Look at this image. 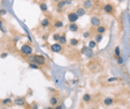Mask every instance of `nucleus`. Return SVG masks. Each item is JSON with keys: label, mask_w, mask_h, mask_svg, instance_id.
Returning a JSON list of instances; mask_svg holds the SVG:
<instances>
[{"label": "nucleus", "mask_w": 130, "mask_h": 109, "mask_svg": "<svg viewBox=\"0 0 130 109\" xmlns=\"http://www.w3.org/2000/svg\"><path fill=\"white\" fill-rule=\"evenodd\" d=\"M81 52L82 54H85V56H88V57H93V50H92V49H90L89 48V47H83V48H82V50H81Z\"/></svg>", "instance_id": "6e6552de"}, {"label": "nucleus", "mask_w": 130, "mask_h": 109, "mask_svg": "<svg viewBox=\"0 0 130 109\" xmlns=\"http://www.w3.org/2000/svg\"><path fill=\"white\" fill-rule=\"evenodd\" d=\"M90 37H91V32L90 31H84L83 32V38L88 39V38H90Z\"/></svg>", "instance_id": "c85d7f7f"}, {"label": "nucleus", "mask_w": 130, "mask_h": 109, "mask_svg": "<svg viewBox=\"0 0 130 109\" xmlns=\"http://www.w3.org/2000/svg\"><path fill=\"white\" fill-rule=\"evenodd\" d=\"M7 13V10H5V9H0V16H5Z\"/></svg>", "instance_id": "473e14b6"}, {"label": "nucleus", "mask_w": 130, "mask_h": 109, "mask_svg": "<svg viewBox=\"0 0 130 109\" xmlns=\"http://www.w3.org/2000/svg\"><path fill=\"white\" fill-rule=\"evenodd\" d=\"M118 1H119V2H122V1H124V0H118Z\"/></svg>", "instance_id": "79ce46f5"}, {"label": "nucleus", "mask_w": 130, "mask_h": 109, "mask_svg": "<svg viewBox=\"0 0 130 109\" xmlns=\"http://www.w3.org/2000/svg\"><path fill=\"white\" fill-rule=\"evenodd\" d=\"M99 68H100V65L98 64V62H95V61H93V62H90L89 64V69L90 70H92V71H97V70H99Z\"/></svg>", "instance_id": "4468645a"}, {"label": "nucleus", "mask_w": 130, "mask_h": 109, "mask_svg": "<svg viewBox=\"0 0 130 109\" xmlns=\"http://www.w3.org/2000/svg\"><path fill=\"white\" fill-rule=\"evenodd\" d=\"M0 30H1L2 32H6V29L3 28V27H1V28H0Z\"/></svg>", "instance_id": "4c0bfd02"}, {"label": "nucleus", "mask_w": 130, "mask_h": 109, "mask_svg": "<svg viewBox=\"0 0 130 109\" xmlns=\"http://www.w3.org/2000/svg\"><path fill=\"white\" fill-rule=\"evenodd\" d=\"M93 3H94L93 0H83V8L84 9H90V8L93 7Z\"/></svg>", "instance_id": "2eb2a0df"}, {"label": "nucleus", "mask_w": 130, "mask_h": 109, "mask_svg": "<svg viewBox=\"0 0 130 109\" xmlns=\"http://www.w3.org/2000/svg\"><path fill=\"white\" fill-rule=\"evenodd\" d=\"M28 67H29V69H32V70H40V69H42L40 66L35 64V62H30V64H28Z\"/></svg>", "instance_id": "a211bd4d"}, {"label": "nucleus", "mask_w": 130, "mask_h": 109, "mask_svg": "<svg viewBox=\"0 0 130 109\" xmlns=\"http://www.w3.org/2000/svg\"><path fill=\"white\" fill-rule=\"evenodd\" d=\"M52 38H53V40H54L55 42H58L59 38H61V33H58V32H55V33H53Z\"/></svg>", "instance_id": "a878e982"}, {"label": "nucleus", "mask_w": 130, "mask_h": 109, "mask_svg": "<svg viewBox=\"0 0 130 109\" xmlns=\"http://www.w3.org/2000/svg\"><path fill=\"white\" fill-rule=\"evenodd\" d=\"M48 33H44V35L42 36V39L43 40H44V41H47V40H48Z\"/></svg>", "instance_id": "7c9ffc66"}, {"label": "nucleus", "mask_w": 130, "mask_h": 109, "mask_svg": "<svg viewBox=\"0 0 130 109\" xmlns=\"http://www.w3.org/2000/svg\"><path fill=\"white\" fill-rule=\"evenodd\" d=\"M78 44H80L78 39H76V38H72V39H70V45L73 46V47H76V46H78Z\"/></svg>", "instance_id": "5701e85b"}, {"label": "nucleus", "mask_w": 130, "mask_h": 109, "mask_svg": "<svg viewBox=\"0 0 130 109\" xmlns=\"http://www.w3.org/2000/svg\"><path fill=\"white\" fill-rule=\"evenodd\" d=\"M53 27H54V28H63V27H64V23H63V21H61V20H55L54 23H53Z\"/></svg>", "instance_id": "aec40b11"}, {"label": "nucleus", "mask_w": 130, "mask_h": 109, "mask_svg": "<svg viewBox=\"0 0 130 109\" xmlns=\"http://www.w3.org/2000/svg\"><path fill=\"white\" fill-rule=\"evenodd\" d=\"M58 97L57 96H52L51 98H49V106H52V107H55L56 105H58Z\"/></svg>", "instance_id": "f8f14e48"}, {"label": "nucleus", "mask_w": 130, "mask_h": 109, "mask_svg": "<svg viewBox=\"0 0 130 109\" xmlns=\"http://www.w3.org/2000/svg\"><path fill=\"white\" fill-rule=\"evenodd\" d=\"M108 82L109 83H112V82H117V81H122L121 78H117V77H112V78H108Z\"/></svg>", "instance_id": "393cba45"}, {"label": "nucleus", "mask_w": 130, "mask_h": 109, "mask_svg": "<svg viewBox=\"0 0 130 109\" xmlns=\"http://www.w3.org/2000/svg\"><path fill=\"white\" fill-rule=\"evenodd\" d=\"M45 109H55V108H54V107H52V106H48L47 108H45Z\"/></svg>", "instance_id": "ea45409f"}, {"label": "nucleus", "mask_w": 130, "mask_h": 109, "mask_svg": "<svg viewBox=\"0 0 130 109\" xmlns=\"http://www.w3.org/2000/svg\"><path fill=\"white\" fill-rule=\"evenodd\" d=\"M67 28H68V30L72 31V32H78L80 27L78 26V23H76V22H72V23H68Z\"/></svg>", "instance_id": "9b49d317"}, {"label": "nucleus", "mask_w": 130, "mask_h": 109, "mask_svg": "<svg viewBox=\"0 0 130 109\" xmlns=\"http://www.w3.org/2000/svg\"><path fill=\"white\" fill-rule=\"evenodd\" d=\"M1 27H2V19L0 18V28H1Z\"/></svg>", "instance_id": "58836bf2"}, {"label": "nucleus", "mask_w": 130, "mask_h": 109, "mask_svg": "<svg viewBox=\"0 0 130 109\" xmlns=\"http://www.w3.org/2000/svg\"><path fill=\"white\" fill-rule=\"evenodd\" d=\"M39 9L42 10L43 12H46V11L48 10V6H47V3L46 2H40L39 3Z\"/></svg>", "instance_id": "412c9836"}, {"label": "nucleus", "mask_w": 130, "mask_h": 109, "mask_svg": "<svg viewBox=\"0 0 130 109\" xmlns=\"http://www.w3.org/2000/svg\"><path fill=\"white\" fill-rule=\"evenodd\" d=\"M90 22H91L92 27H95V28H97L98 26H100L101 25V19L97 16H92L91 19H90Z\"/></svg>", "instance_id": "0eeeda50"}, {"label": "nucleus", "mask_w": 130, "mask_h": 109, "mask_svg": "<svg viewBox=\"0 0 130 109\" xmlns=\"http://www.w3.org/2000/svg\"><path fill=\"white\" fill-rule=\"evenodd\" d=\"M32 51H34V49H32V45L28 44V42L24 44V45L21 46V48H20V54H21L23 57H28L30 54H32Z\"/></svg>", "instance_id": "f257e3e1"}, {"label": "nucleus", "mask_w": 130, "mask_h": 109, "mask_svg": "<svg viewBox=\"0 0 130 109\" xmlns=\"http://www.w3.org/2000/svg\"><path fill=\"white\" fill-rule=\"evenodd\" d=\"M11 103H13V100L10 99V98H6V99L1 100V105H10Z\"/></svg>", "instance_id": "cd10ccee"}, {"label": "nucleus", "mask_w": 130, "mask_h": 109, "mask_svg": "<svg viewBox=\"0 0 130 109\" xmlns=\"http://www.w3.org/2000/svg\"><path fill=\"white\" fill-rule=\"evenodd\" d=\"M102 39H103V35H101V33H95V36H94V41L97 42V44H99V42L102 41Z\"/></svg>", "instance_id": "4be33fe9"}, {"label": "nucleus", "mask_w": 130, "mask_h": 109, "mask_svg": "<svg viewBox=\"0 0 130 109\" xmlns=\"http://www.w3.org/2000/svg\"><path fill=\"white\" fill-rule=\"evenodd\" d=\"M105 31H107V26H104V25H100V26H98L97 28H95V32H97V33L103 35Z\"/></svg>", "instance_id": "dca6fc26"}, {"label": "nucleus", "mask_w": 130, "mask_h": 109, "mask_svg": "<svg viewBox=\"0 0 130 109\" xmlns=\"http://www.w3.org/2000/svg\"><path fill=\"white\" fill-rule=\"evenodd\" d=\"M66 41H67V38H66V33H61V38H59L58 42L61 44L62 46H64L65 44H66Z\"/></svg>", "instance_id": "6ab92c4d"}, {"label": "nucleus", "mask_w": 130, "mask_h": 109, "mask_svg": "<svg viewBox=\"0 0 130 109\" xmlns=\"http://www.w3.org/2000/svg\"><path fill=\"white\" fill-rule=\"evenodd\" d=\"M32 109H38L37 104H36V103H32Z\"/></svg>", "instance_id": "c9c22d12"}, {"label": "nucleus", "mask_w": 130, "mask_h": 109, "mask_svg": "<svg viewBox=\"0 0 130 109\" xmlns=\"http://www.w3.org/2000/svg\"><path fill=\"white\" fill-rule=\"evenodd\" d=\"M114 104V99L112 98V97H105L103 99V105L104 106H107V107H110L112 106Z\"/></svg>", "instance_id": "1a4fd4ad"}, {"label": "nucleus", "mask_w": 130, "mask_h": 109, "mask_svg": "<svg viewBox=\"0 0 130 109\" xmlns=\"http://www.w3.org/2000/svg\"><path fill=\"white\" fill-rule=\"evenodd\" d=\"M117 61H118V64H119V65H122V64H124V59H122V57H121V56L117 58Z\"/></svg>", "instance_id": "2f4dec72"}, {"label": "nucleus", "mask_w": 130, "mask_h": 109, "mask_svg": "<svg viewBox=\"0 0 130 109\" xmlns=\"http://www.w3.org/2000/svg\"><path fill=\"white\" fill-rule=\"evenodd\" d=\"M90 109H97V108H90Z\"/></svg>", "instance_id": "37998d69"}, {"label": "nucleus", "mask_w": 130, "mask_h": 109, "mask_svg": "<svg viewBox=\"0 0 130 109\" xmlns=\"http://www.w3.org/2000/svg\"><path fill=\"white\" fill-rule=\"evenodd\" d=\"M27 61H28V62H34V61H35V59H34V54H30V56H28V57H27Z\"/></svg>", "instance_id": "c756f323"}, {"label": "nucleus", "mask_w": 130, "mask_h": 109, "mask_svg": "<svg viewBox=\"0 0 130 109\" xmlns=\"http://www.w3.org/2000/svg\"><path fill=\"white\" fill-rule=\"evenodd\" d=\"M64 108H65V107L63 106V105H59V104L55 106V109H64Z\"/></svg>", "instance_id": "f704fd0d"}, {"label": "nucleus", "mask_w": 130, "mask_h": 109, "mask_svg": "<svg viewBox=\"0 0 130 109\" xmlns=\"http://www.w3.org/2000/svg\"><path fill=\"white\" fill-rule=\"evenodd\" d=\"M78 18H80V17L75 13V11H70V12L67 13V19H68V21H70V23L76 22L78 20Z\"/></svg>", "instance_id": "39448f33"}, {"label": "nucleus", "mask_w": 130, "mask_h": 109, "mask_svg": "<svg viewBox=\"0 0 130 109\" xmlns=\"http://www.w3.org/2000/svg\"><path fill=\"white\" fill-rule=\"evenodd\" d=\"M75 13H76L78 17H83L86 15V9H84L83 7H78L76 10H75Z\"/></svg>", "instance_id": "ddd939ff"}, {"label": "nucleus", "mask_w": 130, "mask_h": 109, "mask_svg": "<svg viewBox=\"0 0 130 109\" xmlns=\"http://www.w3.org/2000/svg\"><path fill=\"white\" fill-rule=\"evenodd\" d=\"M102 10H103V12L107 13V15H114V12H116V7H114L113 3L108 2V3H105V5H103Z\"/></svg>", "instance_id": "f03ea898"}, {"label": "nucleus", "mask_w": 130, "mask_h": 109, "mask_svg": "<svg viewBox=\"0 0 130 109\" xmlns=\"http://www.w3.org/2000/svg\"><path fill=\"white\" fill-rule=\"evenodd\" d=\"M40 1H43V0H40Z\"/></svg>", "instance_id": "c03bdc74"}, {"label": "nucleus", "mask_w": 130, "mask_h": 109, "mask_svg": "<svg viewBox=\"0 0 130 109\" xmlns=\"http://www.w3.org/2000/svg\"><path fill=\"white\" fill-rule=\"evenodd\" d=\"M34 59H35V64L39 65V66H45L46 65V59L42 54H34Z\"/></svg>", "instance_id": "20e7f679"}, {"label": "nucleus", "mask_w": 130, "mask_h": 109, "mask_svg": "<svg viewBox=\"0 0 130 109\" xmlns=\"http://www.w3.org/2000/svg\"><path fill=\"white\" fill-rule=\"evenodd\" d=\"M13 103L16 105V106H20L23 107L26 105V99L24 98V97H16L15 99L13 100Z\"/></svg>", "instance_id": "423d86ee"}, {"label": "nucleus", "mask_w": 130, "mask_h": 109, "mask_svg": "<svg viewBox=\"0 0 130 109\" xmlns=\"http://www.w3.org/2000/svg\"><path fill=\"white\" fill-rule=\"evenodd\" d=\"M49 46V49H51V51L54 52V54H59V52H62L63 50V46L59 44V42H55V44H53V45H48Z\"/></svg>", "instance_id": "7ed1b4c3"}, {"label": "nucleus", "mask_w": 130, "mask_h": 109, "mask_svg": "<svg viewBox=\"0 0 130 109\" xmlns=\"http://www.w3.org/2000/svg\"><path fill=\"white\" fill-rule=\"evenodd\" d=\"M0 57L2 58V59H3V58H7V57H8V52H2V54H0Z\"/></svg>", "instance_id": "72a5a7b5"}, {"label": "nucleus", "mask_w": 130, "mask_h": 109, "mask_svg": "<svg viewBox=\"0 0 130 109\" xmlns=\"http://www.w3.org/2000/svg\"><path fill=\"white\" fill-rule=\"evenodd\" d=\"M82 99H83V101H84L85 104H89V103H91L92 96L90 95V93H84V95H83V97H82Z\"/></svg>", "instance_id": "f3484780"}, {"label": "nucleus", "mask_w": 130, "mask_h": 109, "mask_svg": "<svg viewBox=\"0 0 130 109\" xmlns=\"http://www.w3.org/2000/svg\"><path fill=\"white\" fill-rule=\"evenodd\" d=\"M58 1H59V0H53V2H54V3H57Z\"/></svg>", "instance_id": "a19ab883"}, {"label": "nucleus", "mask_w": 130, "mask_h": 109, "mask_svg": "<svg viewBox=\"0 0 130 109\" xmlns=\"http://www.w3.org/2000/svg\"><path fill=\"white\" fill-rule=\"evenodd\" d=\"M72 1H73V0H65V3H66V6H68V5H71Z\"/></svg>", "instance_id": "e433bc0d"}, {"label": "nucleus", "mask_w": 130, "mask_h": 109, "mask_svg": "<svg viewBox=\"0 0 130 109\" xmlns=\"http://www.w3.org/2000/svg\"><path fill=\"white\" fill-rule=\"evenodd\" d=\"M49 26H51V20H49L48 18H44V19L40 21V27H42L43 29L49 28Z\"/></svg>", "instance_id": "9d476101"}, {"label": "nucleus", "mask_w": 130, "mask_h": 109, "mask_svg": "<svg viewBox=\"0 0 130 109\" xmlns=\"http://www.w3.org/2000/svg\"><path fill=\"white\" fill-rule=\"evenodd\" d=\"M114 57L116 58L120 57V47H119V46H117V47L114 48Z\"/></svg>", "instance_id": "bb28decb"}, {"label": "nucleus", "mask_w": 130, "mask_h": 109, "mask_svg": "<svg viewBox=\"0 0 130 109\" xmlns=\"http://www.w3.org/2000/svg\"><path fill=\"white\" fill-rule=\"evenodd\" d=\"M97 46H98V44L94 41V40H90V41H89V44H88V47L90 49H92V50H93L94 48H97Z\"/></svg>", "instance_id": "b1692460"}]
</instances>
